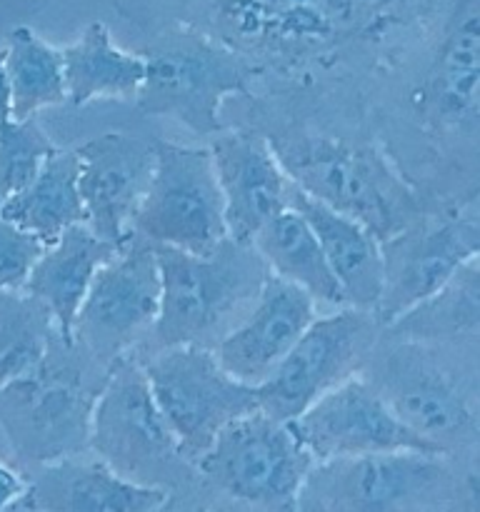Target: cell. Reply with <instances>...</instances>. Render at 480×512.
<instances>
[{
    "instance_id": "cell-2",
    "label": "cell",
    "mask_w": 480,
    "mask_h": 512,
    "mask_svg": "<svg viewBox=\"0 0 480 512\" xmlns=\"http://www.w3.org/2000/svg\"><path fill=\"white\" fill-rule=\"evenodd\" d=\"M295 188L335 213L358 220L383 243L408 228L430 203L375 135L288 128L260 130Z\"/></svg>"
},
{
    "instance_id": "cell-21",
    "label": "cell",
    "mask_w": 480,
    "mask_h": 512,
    "mask_svg": "<svg viewBox=\"0 0 480 512\" xmlns=\"http://www.w3.org/2000/svg\"><path fill=\"white\" fill-rule=\"evenodd\" d=\"M288 208L300 213L318 238L330 270L343 288L350 308L370 310L378 305L383 288V255L380 240L358 220L335 213L290 183Z\"/></svg>"
},
{
    "instance_id": "cell-1",
    "label": "cell",
    "mask_w": 480,
    "mask_h": 512,
    "mask_svg": "<svg viewBox=\"0 0 480 512\" xmlns=\"http://www.w3.org/2000/svg\"><path fill=\"white\" fill-rule=\"evenodd\" d=\"M143 35L188 25L255 73L250 123L373 135L450 0H108Z\"/></svg>"
},
{
    "instance_id": "cell-24",
    "label": "cell",
    "mask_w": 480,
    "mask_h": 512,
    "mask_svg": "<svg viewBox=\"0 0 480 512\" xmlns=\"http://www.w3.org/2000/svg\"><path fill=\"white\" fill-rule=\"evenodd\" d=\"M78 173L75 148H55L35 178L0 205V215L45 245L53 243L60 233L85 223Z\"/></svg>"
},
{
    "instance_id": "cell-16",
    "label": "cell",
    "mask_w": 480,
    "mask_h": 512,
    "mask_svg": "<svg viewBox=\"0 0 480 512\" xmlns=\"http://www.w3.org/2000/svg\"><path fill=\"white\" fill-rule=\"evenodd\" d=\"M75 153L85 225L120 248L133 235L130 223L153 175L155 140L110 130L80 143Z\"/></svg>"
},
{
    "instance_id": "cell-12",
    "label": "cell",
    "mask_w": 480,
    "mask_h": 512,
    "mask_svg": "<svg viewBox=\"0 0 480 512\" xmlns=\"http://www.w3.org/2000/svg\"><path fill=\"white\" fill-rule=\"evenodd\" d=\"M130 230L153 245L208 253L228 238L208 145L155 140V165Z\"/></svg>"
},
{
    "instance_id": "cell-14",
    "label": "cell",
    "mask_w": 480,
    "mask_h": 512,
    "mask_svg": "<svg viewBox=\"0 0 480 512\" xmlns=\"http://www.w3.org/2000/svg\"><path fill=\"white\" fill-rule=\"evenodd\" d=\"M160 308V270L155 245L130 235L95 273L75 315L73 340L98 363L133 355L153 330Z\"/></svg>"
},
{
    "instance_id": "cell-6",
    "label": "cell",
    "mask_w": 480,
    "mask_h": 512,
    "mask_svg": "<svg viewBox=\"0 0 480 512\" xmlns=\"http://www.w3.org/2000/svg\"><path fill=\"white\" fill-rule=\"evenodd\" d=\"M143 83L135 108L148 118H168L198 138L225 128L228 98L255 93L253 65L220 40L188 25H163L143 40Z\"/></svg>"
},
{
    "instance_id": "cell-17",
    "label": "cell",
    "mask_w": 480,
    "mask_h": 512,
    "mask_svg": "<svg viewBox=\"0 0 480 512\" xmlns=\"http://www.w3.org/2000/svg\"><path fill=\"white\" fill-rule=\"evenodd\" d=\"M208 150L223 193L225 233L250 245L273 215L288 208V175L253 125L223 128L210 138Z\"/></svg>"
},
{
    "instance_id": "cell-15",
    "label": "cell",
    "mask_w": 480,
    "mask_h": 512,
    "mask_svg": "<svg viewBox=\"0 0 480 512\" xmlns=\"http://www.w3.org/2000/svg\"><path fill=\"white\" fill-rule=\"evenodd\" d=\"M290 425L315 463L385 453L443 455L400 423L360 373L335 385Z\"/></svg>"
},
{
    "instance_id": "cell-4",
    "label": "cell",
    "mask_w": 480,
    "mask_h": 512,
    "mask_svg": "<svg viewBox=\"0 0 480 512\" xmlns=\"http://www.w3.org/2000/svg\"><path fill=\"white\" fill-rule=\"evenodd\" d=\"M110 368L55 330L43 360L0 388V430L20 470L88 453L93 410Z\"/></svg>"
},
{
    "instance_id": "cell-30",
    "label": "cell",
    "mask_w": 480,
    "mask_h": 512,
    "mask_svg": "<svg viewBox=\"0 0 480 512\" xmlns=\"http://www.w3.org/2000/svg\"><path fill=\"white\" fill-rule=\"evenodd\" d=\"M153 512H250L230 500L220 498L218 493L205 488L198 478L190 485L178 490H170L168 498L158 505Z\"/></svg>"
},
{
    "instance_id": "cell-32",
    "label": "cell",
    "mask_w": 480,
    "mask_h": 512,
    "mask_svg": "<svg viewBox=\"0 0 480 512\" xmlns=\"http://www.w3.org/2000/svg\"><path fill=\"white\" fill-rule=\"evenodd\" d=\"M13 118V95H10V80L5 73V48H0V123Z\"/></svg>"
},
{
    "instance_id": "cell-3",
    "label": "cell",
    "mask_w": 480,
    "mask_h": 512,
    "mask_svg": "<svg viewBox=\"0 0 480 512\" xmlns=\"http://www.w3.org/2000/svg\"><path fill=\"white\" fill-rule=\"evenodd\" d=\"M415 435L448 458L473 455L480 440L478 355L380 333L360 370Z\"/></svg>"
},
{
    "instance_id": "cell-27",
    "label": "cell",
    "mask_w": 480,
    "mask_h": 512,
    "mask_svg": "<svg viewBox=\"0 0 480 512\" xmlns=\"http://www.w3.org/2000/svg\"><path fill=\"white\" fill-rule=\"evenodd\" d=\"M55 333L48 310L25 290L0 293V388L43 360Z\"/></svg>"
},
{
    "instance_id": "cell-8",
    "label": "cell",
    "mask_w": 480,
    "mask_h": 512,
    "mask_svg": "<svg viewBox=\"0 0 480 512\" xmlns=\"http://www.w3.org/2000/svg\"><path fill=\"white\" fill-rule=\"evenodd\" d=\"M88 453L133 483L178 490L198 478L160 413L138 358L110 365L93 410Z\"/></svg>"
},
{
    "instance_id": "cell-33",
    "label": "cell",
    "mask_w": 480,
    "mask_h": 512,
    "mask_svg": "<svg viewBox=\"0 0 480 512\" xmlns=\"http://www.w3.org/2000/svg\"><path fill=\"white\" fill-rule=\"evenodd\" d=\"M23 512H35V510H23Z\"/></svg>"
},
{
    "instance_id": "cell-10",
    "label": "cell",
    "mask_w": 480,
    "mask_h": 512,
    "mask_svg": "<svg viewBox=\"0 0 480 512\" xmlns=\"http://www.w3.org/2000/svg\"><path fill=\"white\" fill-rule=\"evenodd\" d=\"M138 360L160 413L193 465L225 425L258 410L255 385L225 373L210 348L175 345Z\"/></svg>"
},
{
    "instance_id": "cell-19",
    "label": "cell",
    "mask_w": 480,
    "mask_h": 512,
    "mask_svg": "<svg viewBox=\"0 0 480 512\" xmlns=\"http://www.w3.org/2000/svg\"><path fill=\"white\" fill-rule=\"evenodd\" d=\"M28 478L20 508L35 512H153L168 490L133 483L93 453L23 470Z\"/></svg>"
},
{
    "instance_id": "cell-26",
    "label": "cell",
    "mask_w": 480,
    "mask_h": 512,
    "mask_svg": "<svg viewBox=\"0 0 480 512\" xmlns=\"http://www.w3.org/2000/svg\"><path fill=\"white\" fill-rule=\"evenodd\" d=\"M5 73L13 95V118H35L40 110L68 103L63 53L38 33L20 25L5 43Z\"/></svg>"
},
{
    "instance_id": "cell-13",
    "label": "cell",
    "mask_w": 480,
    "mask_h": 512,
    "mask_svg": "<svg viewBox=\"0 0 480 512\" xmlns=\"http://www.w3.org/2000/svg\"><path fill=\"white\" fill-rule=\"evenodd\" d=\"M383 288L375 318L388 325L443 288L468 260L480 258V208L438 205L380 243Z\"/></svg>"
},
{
    "instance_id": "cell-7",
    "label": "cell",
    "mask_w": 480,
    "mask_h": 512,
    "mask_svg": "<svg viewBox=\"0 0 480 512\" xmlns=\"http://www.w3.org/2000/svg\"><path fill=\"white\" fill-rule=\"evenodd\" d=\"M428 453H385L315 463L298 512H455L478 495L475 470Z\"/></svg>"
},
{
    "instance_id": "cell-28",
    "label": "cell",
    "mask_w": 480,
    "mask_h": 512,
    "mask_svg": "<svg viewBox=\"0 0 480 512\" xmlns=\"http://www.w3.org/2000/svg\"><path fill=\"white\" fill-rule=\"evenodd\" d=\"M55 148L35 118L0 123V205L35 178Z\"/></svg>"
},
{
    "instance_id": "cell-25",
    "label": "cell",
    "mask_w": 480,
    "mask_h": 512,
    "mask_svg": "<svg viewBox=\"0 0 480 512\" xmlns=\"http://www.w3.org/2000/svg\"><path fill=\"white\" fill-rule=\"evenodd\" d=\"M255 250L263 258L268 273L303 288L315 303L343 308L345 295L338 278L330 270L318 238L293 208H283L268 220L253 238Z\"/></svg>"
},
{
    "instance_id": "cell-18",
    "label": "cell",
    "mask_w": 480,
    "mask_h": 512,
    "mask_svg": "<svg viewBox=\"0 0 480 512\" xmlns=\"http://www.w3.org/2000/svg\"><path fill=\"white\" fill-rule=\"evenodd\" d=\"M315 318L318 303L303 288L268 273L253 308L215 345L213 353L225 373L245 385H258Z\"/></svg>"
},
{
    "instance_id": "cell-29",
    "label": "cell",
    "mask_w": 480,
    "mask_h": 512,
    "mask_svg": "<svg viewBox=\"0 0 480 512\" xmlns=\"http://www.w3.org/2000/svg\"><path fill=\"white\" fill-rule=\"evenodd\" d=\"M43 248V240L25 233L0 215V293L23 290L25 278Z\"/></svg>"
},
{
    "instance_id": "cell-11",
    "label": "cell",
    "mask_w": 480,
    "mask_h": 512,
    "mask_svg": "<svg viewBox=\"0 0 480 512\" xmlns=\"http://www.w3.org/2000/svg\"><path fill=\"white\" fill-rule=\"evenodd\" d=\"M383 325L375 313L360 308H335L305 328L273 373L255 385L260 413L290 423L315 400L363 370Z\"/></svg>"
},
{
    "instance_id": "cell-23",
    "label": "cell",
    "mask_w": 480,
    "mask_h": 512,
    "mask_svg": "<svg viewBox=\"0 0 480 512\" xmlns=\"http://www.w3.org/2000/svg\"><path fill=\"white\" fill-rule=\"evenodd\" d=\"M65 70V93L75 108L93 100L135 98L143 83L145 63L140 53L115 45L105 23H90L73 43L60 48Z\"/></svg>"
},
{
    "instance_id": "cell-5",
    "label": "cell",
    "mask_w": 480,
    "mask_h": 512,
    "mask_svg": "<svg viewBox=\"0 0 480 512\" xmlns=\"http://www.w3.org/2000/svg\"><path fill=\"white\" fill-rule=\"evenodd\" d=\"M160 308L153 330L133 358L175 345L213 350L248 315L268 268L248 243L223 238L208 253L155 245Z\"/></svg>"
},
{
    "instance_id": "cell-20",
    "label": "cell",
    "mask_w": 480,
    "mask_h": 512,
    "mask_svg": "<svg viewBox=\"0 0 480 512\" xmlns=\"http://www.w3.org/2000/svg\"><path fill=\"white\" fill-rule=\"evenodd\" d=\"M115 250V245L80 223L60 233L38 255L23 290L48 310L60 338L73 340L75 315L93 285L95 273Z\"/></svg>"
},
{
    "instance_id": "cell-9",
    "label": "cell",
    "mask_w": 480,
    "mask_h": 512,
    "mask_svg": "<svg viewBox=\"0 0 480 512\" xmlns=\"http://www.w3.org/2000/svg\"><path fill=\"white\" fill-rule=\"evenodd\" d=\"M313 465L293 425L253 410L215 435L195 473L205 488L250 512H298Z\"/></svg>"
},
{
    "instance_id": "cell-31",
    "label": "cell",
    "mask_w": 480,
    "mask_h": 512,
    "mask_svg": "<svg viewBox=\"0 0 480 512\" xmlns=\"http://www.w3.org/2000/svg\"><path fill=\"white\" fill-rule=\"evenodd\" d=\"M25 493H28V478L23 470L0 463V512L20 508Z\"/></svg>"
},
{
    "instance_id": "cell-22",
    "label": "cell",
    "mask_w": 480,
    "mask_h": 512,
    "mask_svg": "<svg viewBox=\"0 0 480 512\" xmlns=\"http://www.w3.org/2000/svg\"><path fill=\"white\" fill-rule=\"evenodd\" d=\"M383 333L478 355L480 258L468 260L443 288L385 325Z\"/></svg>"
}]
</instances>
